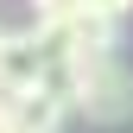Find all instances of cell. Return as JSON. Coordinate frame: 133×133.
Returning <instances> with one entry per match:
<instances>
[{"label": "cell", "instance_id": "1", "mask_svg": "<svg viewBox=\"0 0 133 133\" xmlns=\"http://www.w3.org/2000/svg\"><path fill=\"white\" fill-rule=\"evenodd\" d=\"M63 70H70V114H82V121H95V127L133 121V70L114 51H102V57H70Z\"/></svg>", "mask_w": 133, "mask_h": 133}, {"label": "cell", "instance_id": "2", "mask_svg": "<svg viewBox=\"0 0 133 133\" xmlns=\"http://www.w3.org/2000/svg\"><path fill=\"white\" fill-rule=\"evenodd\" d=\"M44 76H51V51H44L38 25H32V32H6V51H0V89H6V95H25V89H38Z\"/></svg>", "mask_w": 133, "mask_h": 133}, {"label": "cell", "instance_id": "3", "mask_svg": "<svg viewBox=\"0 0 133 133\" xmlns=\"http://www.w3.org/2000/svg\"><path fill=\"white\" fill-rule=\"evenodd\" d=\"M32 13H38V25H63L76 13H89V0H32Z\"/></svg>", "mask_w": 133, "mask_h": 133}, {"label": "cell", "instance_id": "4", "mask_svg": "<svg viewBox=\"0 0 133 133\" xmlns=\"http://www.w3.org/2000/svg\"><path fill=\"white\" fill-rule=\"evenodd\" d=\"M95 13H114V19H121V13H133V0H89Z\"/></svg>", "mask_w": 133, "mask_h": 133}, {"label": "cell", "instance_id": "5", "mask_svg": "<svg viewBox=\"0 0 133 133\" xmlns=\"http://www.w3.org/2000/svg\"><path fill=\"white\" fill-rule=\"evenodd\" d=\"M6 114H13V95H6V89H0V127H6Z\"/></svg>", "mask_w": 133, "mask_h": 133}, {"label": "cell", "instance_id": "6", "mask_svg": "<svg viewBox=\"0 0 133 133\" xmlns=\"http://www.w3.org/2000/svg\"><path fill=\"white\" fill-rule=\"evenodd\" d=\"M0 51H6V32H0Z\"/></svg>", "mask_w": 133, "mask_h": 133}]
</instances>
